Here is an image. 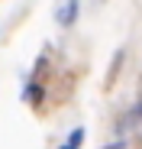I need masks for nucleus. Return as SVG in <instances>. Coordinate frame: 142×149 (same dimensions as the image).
<instances>
[{"instance_id": "obj_1", "label": "nucleus", "mask_w": 142, "mask_h": 149, "mask_svg": "<svg viewBox=\"0 0 142 149\" xmlns=\"http://www.w3.org/2000/svg\"><path fill=\"white\" fill-rule=\"evenodd\" d=\"M74 16H78V3H74V0H71V3H68V10L61 13V23L68 26V23H74Z\"/></svg>"}, {"instance_id": "obj_2", "label": "nucleus", "mask_w": 142, "mask_h": 149, "mask_svg": "<svg viewBox=\"0 0 142 149\" xmlns=\"http://www.w3.org/2000/svg\"><path fill=\"white\" fill-rule=\"evenodd\" d=\"M107 149H123V143H113V146H107Z\"/></svg>"}, {"instance_id": "obj_3", "label": "nucleus", "mask_w": 142, "mask_h": 149, "mask_svg": "<svg viewBox=\"0 0 142 149\" xmlns=\"http://www.w3.org/2000/svg\"><path fill=\"white\" fill-rule=\"evenodd\" d=\"M65 149H71V146H65Z\"/></svg>"}]
</instances>
